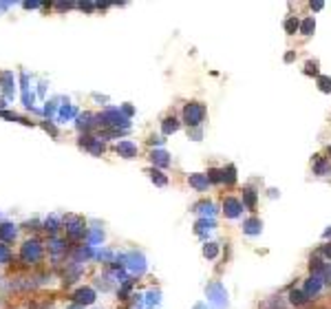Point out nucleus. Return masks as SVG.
Segmentation results:
<instances>
[{"label":"nucleus","mask_w":331,"mask_h":309,"mask_svg":"<svg viewBox=\"0 0 331 309\" xmlns=\"http://www.w3.org/2000/svg\"><path fill=\"white\" fill-rule=\"evenodd\" d=\"M223 207H225V214L228 216H236L238 210H241V203H238L236 199H225Z\"/></svg>","instance_id":"3"},{"label":"nucleus","mask_w":331,"mask_h":309,"mask_svg":"<svg viewBox=\"0 0 331 309\" xmlns=\"http://www.w3.org/2000/svg\"><path fill=\"white\" fill-rule=\"evenodd\" d=\"M325 278H327V283H331V267L325 269Z\"/></svg>","instance_id":"14"},{"label":"nucleus","mask_w":331,"mask_h":309,"mask_svg":"<svg viewBox=\"0 0 331 309\" xmlns=\"http://www.w3.org/2000/svg\"><path fill=\"white\" fill-rule=\"evenodd\" d=\"M291 303L303 305L305 303V294H303V291H291Z\"/></svg>","instance_id":"7"},{"label":"nucleus","mask_w":331,"mask_h":309,"mask_svg":"<svg viewBox=\"0 0 331 309\" xmlns=\"http://www.w3.org/2000/svg\"><path fill=\"white\" fill-rule=\"evenodd\" d=\"M318 289H320V278H311L307 285V294H316Z\"/></svg>","instance_id":"5"},{"label":"nucleus","mask_w":331,"mask_h":309,"mask_svg":"<svg viewBox=\"0 0 331 309\" xmlns=\"http://www.w3.org/2000/svg\"><path fill=\"white\" fill-rule=\"evenodd\" d=\"M245 232H247V234H256V232H260V221L250 219V221L245 223Z\"/></svg>","instance_id":"4"},{"label":"nucleus","mask_w":331,"mask_h":309,"mask_svg":"<svg viewBox=\"0 0 331 309\" xmlns=\"http://www.w3.org/2000/svg\"><path fill=\"white\" fill-rule=\"evenodd\" d=\"M287 31H289V33H294V31L296 29H298V22H296V20H287Z\"/></svg>","instance_id":"10"},{"label":"nucleus","mask_w":331,"mask_h":309,"mask_svg":"<svg viewBox=\"0 0 331 309\" xmlns=\"http://www.w3.org/2000/svg\"><path fill=\"white\" fill-rule=\"evenodd\" d=\"M325 254H327V256H331V245H329V247H325Z\"/></svg>","instance_id":"15"},{"label":"nucleus","mask_w":331,"mask_h":309,"mask_svg":"<svg viewBox=\"0 0 331 309\" xmlns=\"http://www.w3.org/2000/svg\"><path fill=\"white\" fill-rule=\"evenodd\" d=\"M318 84H320V88H322V91H331V79L329 77H320V79H318Z\"/></svg>","instance_id":"9"},{"label":"nucleus","mask_w":331,"mask_h":309,"mask_svg":"<svg viewBox=\"0 0 331 309\" xmlns=\"http://www.w3.org/2000/svg\"><path fill=\"white\" fill-rule=\"evenodd\" d=\"M203 252H205V256H210V258H212V256H216V247L212 245V243H210V245H207Z\"/></svg>","instance_id":"11"},{"label":"nucleus","mask_w":331,"mask_h":309,"mask_svg":"<svg viewBox=\"0 0 331 309\" xmlns=\"http://www.w3.org/2000/svg\"><path fill=\"white\" fill-rule=\"evenodd\" d=\"M311 29H313V20H311V18H309V20H305V22H303V26H300V31H303L305 35H309V33H311Z\"/></svg>","instance_id":"8"},{"label":"nucleus","mask_w":331,"mask_h":309,"mask_svg":"<svg viewBox=\"0 0 331 309\" xmlns=\"http://www.w3.org/2000/svg\"><path fill=\"white\" fill-rule=\"evenodd\" d=\"M185 119H188V124L197 126V124L203 119V108L199 104H190L188 108H185Z\"/></svg>","instance_id":"1"},{"label":"nucleus","mask_w":331,"mask_h":309,"mask_svg":"<svg viewBox=\"0 0 331 309\" xmlns=\"http://www.w3.org/2000/svg\"><path fill=\"white\" fill-rule=\"evenodd\" d=\"M207 294L212 296V300H214L219 307H223V305H225V294H223V289H221V285H210Z\"/></svg>","instance_id":"2"},{"label":"nucleus","mask_w":331,"mask_h":309,"mask_svg":"<svg viewBox=\"0 0 331 309\" xmlns=\"http://www.w3.org/2000/svg\"><path fill=\"white\" fill-rule=\"evenodd\" d=\"M234 181V168H228V183Z\"/></svg>","instance_id":"13"},{"label":"nucleus","mask_w":331,"mask_h":309,"mask_svg":"<svg viewBox=\"0 0 331 309\" xmlns=\"http://www.w3.org/2000/svg\"><path fill=\"white\" fill-rule=\"evenodd\" d=\"M207 181H210V179H203V177H192V179H190V183L197 185V188H205Z\"/></svg>","instance_id":"6"},{"label":"nucleus","mask_w":331,"mask_h":309,"mask_svg":"<svg viewBox=\"0 0 331 309\" xmlns=\"http://www.w3.org/2000/svg\"><path fill=\"white\" fill-rule=\"evenodd\" d=\"M245 199L250 206H254V192H252V190H245Z\"/></svg>","instance_id":"12"}]
</instances>
